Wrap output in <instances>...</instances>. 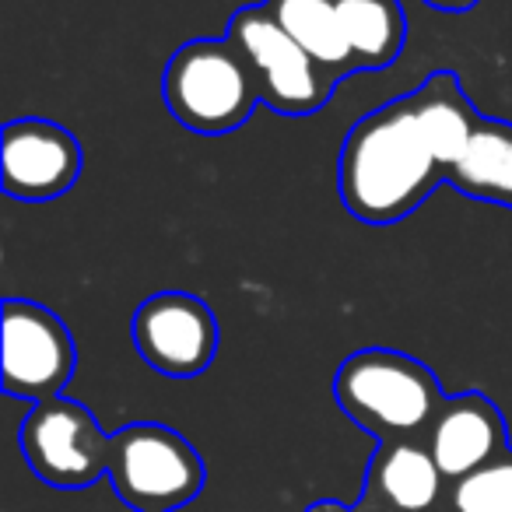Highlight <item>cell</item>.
I'll use <instances>...</instances> for the list:
<instances>
[{"instance_id": "8992f818", "label": "cell", "mask_w": 512, "mask_h": 512, "mask_svg": "<svg viewBox=\"0 0 512 512\" xmlns=\"http://www.w3.org/2000/svg\"><path fill=\"white\" fill-rule=\"evenodd\" d=\"M18 446L43 484L57 491H85L109 474L113 435L102 432L85 404L60 393L32 404L18 428Z\"/></svg>"}, {"instance_id": "4fadbf2b", "label": "cell", "mask_w": 512, "mask_h": 512, "mask_svg": "<svg viewBox=\"0 0 512 512\" xmlns=\"http://www.w3.org/2000/svg\"><path fill=\"white\" fill-rule=\"evenodd\" d=\"M264 8L337 85L358 71L344 39L337 0H264Z\"/></svg>"}, {"instance_id": "2e32d148", "label": "cell", "mask_w": 512, "mask_h": 512, "mask_svg": "<svg viewBox=\"0 0 512 512\" xmlns=\"http://www.w3.org/2000/svg\"><path fill=\"white\" fill-rule=\"evenodd\" d=\"M421 4H428V8H435V11H446V15H460V11L477 8L481 0H421Z\"/></svg>"}, {"instance_id": "277c9868", "label": "cell", "mask_w": 512, "mask_h": 512, "mask_svg": "<svg viewBox=\"0 0 512 512\" xmlns=\"http://www.w3.org/2000/svg\"><path fill=\"white\" fill-rule=\"evenodd\" d=\"M106 477L130 512H176L204 491L207 470L176 428L137 421L113 432Z\"/></svg>"}, {"instance_id": "9a60e30c", "label": "cell", "mask_w": 512, "mask_h": 512, "mask_svg": "<svg viewBox=\"0 0 512 512\" xmlns=\"http://www.w3.org/2000/svg\"><path fill=\"white\" fill-rule=\"evenodd\" d=\"M446 512H512V446L449 484Z\"/></svg>"}, {"instance_id": "e0dca14e", "label": "cell", "mask_w": 512, "mask_h": 512, "mask_svg": "<svg viewBox=\"0 0 512 512\" xmlns=\"http://www.w3.org/2000/svg\"><path fill=\"white\" fill-rule=\"evenodd\" d=\"M306 512H351V505H341L334 498H316L313 505H306Z\"/></svg>"}, {"instance_id": "52a82bcc", "label": "cell", "mask_w": 512, "mask_h": 512, "mask_svg": "<svg viewBox=\"0 0 512 512\" xmlns=\"http://www.w3.org/2000/svg\"><path fill=\"white\" fill-rule=\"evenodd\" d=\"M78 351L67 323L32 299H4V393L43 404L71 383Z\"/></svg>"}, {"instance_id": "7a4b0ae2", "label": "cell", "mask_w": 512, "mask_h": 512, "mask_svg": "<svg viewBox=\"0 0 512 512\" xmlns=\"http://www.w3.org/2000/svg\"><path fill=\"white\" fill-rule=\"evenodd\" d=\"M334 400L376 442H404L425 439L446 390L418 358L393 348H362L337 369Z\"/></svg>"}, {"instance_id": "3957f363", "label": "cell", "mask_w": 512, "mask_h": 512, "mask_svg": "<svg viewBox=\"0 0 512 512\" xmlns=\"http://www.w3.org/2000/svg\"><path fill=\"white\" fill-rule=\"evenodd\" d=\"M162 102L193 134H232L260 106V88L246 57L228 36L183 43L162 71Z\"/></svg>"}, {"instance_id": "5bb4252c", "label": "cell", "mask_w": 512, "mask_h": 512, "mask_svg": "<svg viewBox=\"0 0 512 512\" xmlns=\"http://www.w3.org/2000/svg\"><path fill=\"white\" fill-rule=\"evenodd\" d=\"M337 15L358 71H383L400 60L407 43V15L400 0H337Z\"/></svg>"}, {"instance_id": "5b68a950", "label": "cell", "mask_w": 512, "mask_h": 512, "mask_svg": "<svg viewBox=\"0 0 512 512\" xmlns=\"http://www.w3.org/2000/svg\"><path fill=\"white\" fill-rule=\"evenodd\" d=\"M225 36L239 46L267 109L281 116H316L337 81L281 29L264 4H246L228 18Z\"/></svg>"}, {"instance_id": "ba28073f", "label": "cell", "mask_w": 512, "mask_h": 512, "mask_svg": "<svg viewBox=\"0 0 512 512\" xmlns=\"http://www.w3.org/2000/svg\"><path fill=\"white\" fill-rule=\"evenodd\" d=\"M137 355L169 379H193L218 355V320L200 295L158 292L130 316Z\"/></svg>"}, {"instance_id": "9c48e42d", "label": "cell", "mask_w": 512, "mask_h": 512, "mask_svg": "<svg viewBox=\"0 0 512 512\" xmlns=\"http://www.w3.org/2000/svg\"><path fill=\"white\" fill-rule=\"evenodd\" d=\"M81 165L78 137L60 123L22 116L4 127V193L11 200L43 204L64 197L78 183Z\"/></svg>"}, {"instance_id": "30bf717a", "label": "cell", "mask_w": 512, "mask_h": 512, "mask_svg": "<svg viewBox=\"0 0 512 512\" xmlns=\"http://www.w3.org/2000/svg\"><path fill=\"white\" fill-rule=\"evenodd\" d=\"M449 481L421 439L379 442L351 512H446Z\"/></svg>"}, {"instance_id": "8fae6325", "label": "cell", "mask_w": 512, "mask_h": 512, "mask_svg": "<svg viewBox=\"0 0 512 512\" xmlns=\"http://www.w3.org/2000/svg\"><path fill=\"white\" fill-rule=\"evenodd\" d=\"M421 442L432 453L442 477L453 484L509 449V425L495 400L484 393H453L442 400L439 414Z\"/></svg>"}, {"instance_id": "6da1fadb", "label": "cell", "mask_w": 512, "mask_h": 512, "mask_svg": "<svg viewBox=\"0 0 512 512\" xmlns=\"http://www.w3.org/2000/svg\"><path fill=\"white\" fill-rule=\"evenodd\" d=\"M446 179L449 162L435 144L414 92L362 116L341 144V200L351 218L365 225H397Z\"/></svg>"}, {"instance_id": "7c38bea8", "label": "cell", "mask_w": 512, "mask_h": 512, "mask_svg": "<svg viewBox=\"0 0 512 512\" xmlns=\"http://www.w3.org/2000/svg\"><path fill=\"white\" fill-rule=\"evenodd\" d=\"M446 183L470 200L512 207V123L481 116Z\"/></svg>"}]
</instances>
